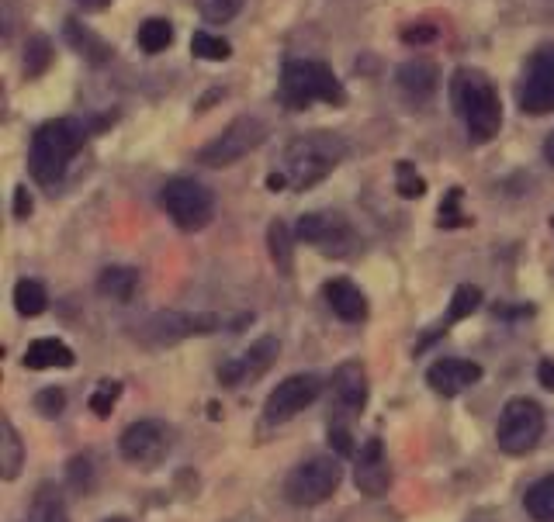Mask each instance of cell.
I'll list each match as a JSON object with an SVG mask.
<instances>
[{"mask_svg": "<svg viewBox=\"0 0 554 522\" xmlns=\"http://www.w3.org/2000/svg\"><path fill=\"white\" fill-rule=\"evenodd\" d=\"M451 101L468 128L471 142H492L503 128V101L489 73L475 66H461L451 77Z\"/></svg>", "mask_w": 554, "mask_h": 522, "instance_id": "cell-1", "label": "cell"}, {"mask_svg": "<svg viewBox=\"0 0 554 522\" xmlns=\"http://www.w3.org/2000/svg\"><path fill=\"white\" fill-rule=\"evenodd\" d=\"M347 160V142L333 132H305L288 142L281 163V177L291 191H309V187L323 184L329 173Z\"/></svg>", "mask_w": 554, "mask_h": 522, "instance_id": "cell-2", "label": "cell"}, {"mask_svg": "<svg viewBox=\"0 0 554 522\" xmlns=\"http://www.w3.org/2000/svg\"><path fill=\"white\" fill-rule=\"evenodd\" d=\"M87 125L77 118H52L39 132L32 135V149H28V170H32L35 184L56 187L63 180L66 166L73 156L84 149Z\"/></svg>", "mask_w": 554, "mask_h": 522, "instance_id": "cell-3", "label": "cell"}, {"mask_svg": "<svg viewBox=\"0 0 554 522\" xmlns=\"http://www.w3.org/2000/svg\"><path fill=\"white\" fill-rule=\"evenodd\" d=\"M277 97L291 111H305L316 101L333 104V108L347 104L343 83L336 80V73L326 63H316V59H288L281 70V90H277Z\"/></svg>", "mask_w": 554, "mask_h": 522, "instance_id": "cell-4", "label": "cell"}, {"mask_svg": "<svg viewBox=\"0 0 554 522\" xmlns=\"http://www.w3.org/2000/svg\"><path fill=\"white\" fill-rule=\"evenodd\" d=\"M544 426H548V419H544V408L534 398H509L496 426L499 450L509 453V457H523L541 443Z\"/></svg>", "mask_w": 554, "mask_h": 522, "instance_id": "cell-5", "label": "cell"}, {"mask_svg": "<svg viewBox=\"0 0 554 522\" xmlns=\"http://www.w3.org/2000/svg\"><path fill=\"white\" fill-rule=\"evenodd\" d=\"M160 204H163V211L174 218L177 229H184V232L205 229L215 215L212 191L191 177H170L167 184L160 187Z\"/></svg>", "mask_w": 554, "mask_h": 522, "instance_id": "cell-6", "label": "cell"}, {"mask_svg": "<svg viewBox=\"0 0 554 522\" xmlns=\"http://www.w3.org/2000/svg\"><path fill=\"white\" fill-rule=\"evenodd\" d=\"M340 481H343L340 460L312 457L288 474V481H284V498H288L291 505H302V509H309V505H323L326 498L336 495Z\"/></svg>", "mask_w": 554, "mask_h": 522, "instance_id": "cell-7", "label": "cell"}, {"mask_svg": "<svg viewBox=\"0 0 554 522\" xmlns=\"http://www.w3.org/2000/svg\"><path fill=\"white\" fill-rule=\"evenodd\" d=\"M264 139H267L264 121L253 115H243V118L229 121V125L222 128V135H215L208 146H201L198 153H194V160L201 166H232L243 160V156H250L253 149L264 146Z\"/></svg>", "mask_w": 554, "mask_h": 522, "instance_id": "cell-8", "label": "cell"}, {"mask_svg": "<svg viewBox=\"0 0 554 522\" xmlns=\"http://www.w3.org/2000/svg\"><path fill=\"white\" fill-rule=\"evenodd\" d=\"M219 325L222 319L212 312H160L139 325L136 339L142 346H149V350H167V346H177L191 336H208Z\"/></svg>", "mask_w": 554, "mask_h": 522, "instance_id": "cell-9", "label": "cell"}, {"mask_svg": "<svg viewBox=\"0 0 554 522\" xmlns=\"http://www.w3.org/2000/svg\"><path fill=\"white\" fill-rule=\"evenodd\" d=\"M295 236L309 246H316L323 256H350L357 249V232L340 211H309V215L298 218L295 225Z\"/></svg>", "mask_w": 554, "mask_h": 522, "instance_id": "cell-10", "label": "cell"}, {"mask_svg": "<svg viewBox=\"0 0 554 522\" xmlns=\"http://www.w3.org/2000/svg\"><path fill=\"white\" fill-rule=\"evenodd\" d=\"M170 446H174V433H170V426L160 419L132 422V426L122 433V440H118L122 457L136 467H146V471L149 467H160L163 460H167Z\"/></svg>", "mask_w": 554, "mask_h": 522, "instance_id": "cell-11", "label": "cell"}, {"mask_svg": "<svg viewBox=\"0 0 554 522\" xmlns=\"http://www.w3.org/2000/svg\"><path fill=\"white\" fill-rule=\"evenodd\" d=\"M323 395V381L316 374H291L267 395L264 402V419L277 426V422L295 419L298 412H305L316 398Z\"/></svg>", "mask_w": 554, "mask_h": 522, "instance_id": "cell-12", "label": "cell"}, {"mask_svg": "<svg viewBox=\"0 0 554 522\" xmlns=\"http://www.w3.org/2000/svg\"><path fill=\"white\" fill-rule=\"evenodd\" d=\"M520 108L527 115H551L554 111V45L530 56L520 83Z\"/></svg>", "mask_w": 554, "mask_h": 522, "instance_id": "cell-13", "label": "cell"}, {"mask_svg": "<svg viewBox=\"0 0 554 522\" xmlns=\"http://www.w3.org/2000/svg\"><path fill=\"white\" fill-rule=\"evenodd\" d=\"M277 353H281V339L277 336H260L250 350H243L239 357H232L229 363L219 367V381L226 388H239V384H250L257 377H264L274 367Z\"/></svg>", "mask_w": 554, "mask_h": 522, "instance_id": "cell-14", "label": "cell"}, {"mask_svg": "<svg viewBox=\"0 0 554 522\" xmlns=\"http://www.w3.org/2000/svg\"><path fill=\"white\" fill-rule=\"evenodd\" d=\"M354 484H357V491L368 498H381L388 488H392V467H388L385 443L381 440H368L364 443V450L357 453Z\"/></svg>", "mask_w": 554, "mask_h": 522, "instance_id": "cell-15", "label": "cell"}, {"mask_svg": "<svg viewBox=\"0 0 554 522\" xmlns=\"http://www.w3.org/2000/svg\"><path fill=\"white\" fill-rule=\"evenodd\" d=\"M478 381H482V363L475 360H437L426 370V384L444 398H458Z\"/></svg>", "mask_w": 554, "mask_h": 522, "instance_id": "cell-16", "label": "cell"}, {"mask_svg": "<svg viewBox=\"0 0 554 522\" xmlns=\"http://www.w3.org/2000/svg\"><path fill=\"white\" fill-rule=\"evenodd\" d=\"M395 80H399V90L409 104H426L440 87V70L430 59H409V63L399 66Z\"/></svg>", "mask_w": 554, "mask_h": 522, "instance_id": "cell-17", "label": "cell"}, {"mask_svg": "<svg viewBox=\"0 0 554 522\" xmlns=\"http://www.w3.org/2000/svg\"><path fill=\"white\" fill-rule=\"evenodd\" d=\"M333 395L343 412H350V415L364 412V405H368V370L357 360L340 363L333 374Z\"/></svg>", "mask_w": 554, "mask_h": 522, "instance_id": "cell-18", "label": "cell"}, {"mask_svg": "<svg viewBox=\"0 0 554 522\" xmlns=\"http://www.w3.org/2000/svg\"><path fill=\"white\" fill-rule=\"evenodd\" d=\"M323 294H326V305L333 308L336 319H343V322H364L368 319V298H364V291L354 281L336 277V281H329L323 287Z\"/></svg>", "mask_w": 554, "mask_h": 522, "instance_id": "cell-19", "label": "cell"}, {"mask_svg": "<svg viewBox=\"0 0 554 522\" xmlns=\"http://www.w3.org/2000/svg\"><path fill=\"white\" fill-rule=\"evenodd\" d=\"M77 357L63 339H35L25 350V367L28 370H52V367H73Z\"/></svg>", "mask_w": 554, "mask_h": 522, "instance_id": "cell-20", "label": "cell"}, {"mask_svg": "<svg viewBox=\"0 0 554 522\" xmlns=\"http://www.w3.org/2000/svg\"><path fill=\"white\" fill-rule=\"evenodd\" d=\"M139 287V270L136 267H104L101 277H97V294L111 301H132Z\"/></svg>", "mask_w": 554, "mask_h": 522, "instance_id": "cell-21", "label": "cell"}, {"mask_svg": "<svg viewBox=\"0 0 554 522\" xmlns=\"http://www.w3.org/2000/svg\"><path fill=\"white\" fill-rule=\"evenodd\" d=\"M25 467V443L11 419H0V478L14 481Z\"/></svg>", "mask_w": 554, "mask_h": 522, "instance_id": "cell-22", "label": "cell"}, {"mask_svg": "<svg viewBox=\"0 0 554 522\" xmlns=\"http://www.w3.org/2000/svg\"><path fill=\"white\" fill-rule=\"evenodd\" d=\"M63 32H66V42H70L73 49L80 52V56L91 59L94 66H101V63H108V59H111V45L104 42V39H97L91 28H84L77 18H66V28H63Z\"/></svg>", "mask_w": 554, "mask_h": 522, "instance_id": "cell-23", "label": "cell"}, {"mask_svg": "<svg viewBox=\"0 0 554 522\" xmlns=\"http://www.w3.org/2000/svg\"><path fill=\"white\" fill-rule=\"evenodd\" d=\"M523 509L534 522H554V474L530 484L523 495Z\"/></svg>", "mask_w": 554, "mask_h": 522, "instance_id": "cell-24", "label": "cell"}, {"mask_svg": "<svg viewBox=\"0 0 554 522\" xmlns=\"http://www.w3.org/2000/svg\"><path fill=\"white\" fill-rule=\"evenodd\" d=\"M291 236H295V232H291L288 225L281 222V218H274L271 229H267L271 260H274V267L281 270L284 277H291V270H295V246H291Z\"/></svg>", "mask_w": 554, "mask_h": 522, "instance_id": "cell-25", "label": "cell"}, {"mask_svg": "<svg viewBox=\"0 0 554 522\" xmlns=\"http://www.w3.org/2000/svg\"><path fill=\"white\" fill-rule=\"evenodd\" d=\"M136 42H139L142 52H149V56H160V52H167L170 42H174V25H170L167 18H146L139 25Z\"/></svg>", "mask_w": 554, "mask_h": 522, "instance_id": "cell-26", "label": "cell"}, {"mask_svg": "<svg viewBox=\"0 0 554 522\" xmlns=\"http://www.w3.org/2000/svg\"><path fill=\"white\" fill-rule=\"evenodd\" d=\"M478 305H482V287L461 284L458 291L451 294V308H447V319H444V325H440L437 332H447L454 322H464L471 312H478Z\"/></svg>", "mask_w": 554, "mask_h": 522, "instance_id": "cell-27", "label": "cell"}, {"mask_svg": "<svg viewBox=\"0 0 554 522\" xmlns=\"http://www.w3.org/2000/svg\"><path fill=\"white\" fill-rule=\"evenodd\" d=\"M14 308H18L25 319H35L49 308V294L39 281H18L14 284Z\"/></svg>", "mask_w": 554, "mask_h": 522, "instance_id": "cell-28", "label": "cell"}, {"mask_svg": "<svg viewBox=\"0 0 554 522\" xmlns=\"http://www.w3.org/2000/svg\"><path fill=\"white\" fill-rule=\"evenodd\" d=\"M52 63V42L46 35H32L25 42V77H42Z\"/></svg>", "mask_w": 554, "mask_h": 522, "instance_id": "cell-29", "label": "cell"}, {"mask_svg": "<svg viewBox=\"0 0 554 522\" xmlns=\"http://www.w3.org/2000/svg\"><path fill=\"white\" fill-rule=\"evenodd\" d=\"M191 52L198 59H212V63H226L232 56V45L226 39H219V35L212 32H194L191 35Z\"/></svg>", "mask_w": 554, "mask_h": 522, "instance_id": "cell-30", "label": "cell"}, {"mask_svg": "<svg viewBox=\"0 0 554 522\" xmlns=\"http://www.w3.org/2000/svg\"><path fill=\"white\" fill-rule=\"evenodd\" d=\"M395 191H399L406 201H416V198H423V194H426L423 173H419L409 160H399V163H395Z\"/></svg>", "mask_w": 554, "mask_h": 522, "instance_id": "cell-31", "label": "cell"}, {"mask_svg": "<svg viewBox=\"0 0 554 522\" xmlns=\"http://www.w3.org/2000/svg\"><path fill=\"white\" fill-rule=\"evenodd\" d=\"M32 522H70L66 516V505L56 491L42 488L39 498H35V509H32Z\"/></svg>", "mask_w": 554, "mask_h": 522, "instance_id": "cell-32", "label": "cell"}, {"mask_svg": "<svg viewBox=\"0 0 554 522\" xmlns=\"http://www.w3.org/2000/svg\"><path fill=\"white\" fill-rule=\"evenodd\" d=\"M118 395H122V384H118V381H101L87 405H91V412L97 415V419H108L111 408H115V402H118Z\"/></svg>", "mask_w": 554, "mask_h": 522, "instance_id": "cell-33", "label": "cell"}, {"mask_svg": "<svg viewBox=\"0 0 554 522\" xmlns=\"http://www.w3.org/2000/svg\"><path fill=\"white\" fill-rule=\"evenodd\" d=\"M243 4L246 0H205V4H201V14H205L208 25H226V21H232L243 11Z\"/></svg>", "mask_w": 554, "mask_h": 522, "instance_id": "cell-34", "label": "cell"}, {"mask_svg": "<svg viewBox=\"0 0 554 522\" xmlns=\"http://www.w3.org/2000/svg\"><path fill=\"white\" fill-rule=\"evenodd\" d=\"M461 204V187H451L447 201L440 204V229H454V225H468V215L458 208Z\"/></svg>", "mask_w": 554, "mask_h": 522, "instance_id": "cell-35", "label": "cell"}, {"mask_svg": "<svg viewBox=\"0 0 554 522\" xmlns=\"http://www.w3.org/2000/svg\"><path fill=\"white\" fill-rule=\"evenodd\" d=\"M35 408H39L42 415H59L66 408V395L59 388H46L35 395Z\"/></svg>", "mask_w": 554, "mask_h": 522, "instance_id": "cell-36", "label": "cell"}, {"mask_svg": "<svg viewBox=\"0 0 554 522\" xmlns=\"http://www.w3.org/2000/svg\"><path fill=\"white\" fill-rule=\"evenodd\" d=\"M437 28L433 25H423V28H402V42L406 45H426V42H433L437 39Z\"/></svg>", "mask_w": 554, "mask_h": 522, "instance_id": "cell-37", "label": "cell"}, {"mask_svg": "<svg viewBox=\"0 0 554 522\" xmlns=\"http://www.w3.org/2000/svg\"><path fill=\"white\" fill-rule=\"evenodd\" d=\"M329 446H336V453H340V457H350V453H354L350 433L343 426H329Z\"/></svg>", "mask_w": 554, "mask_h": 522, "instance_id": "cell-38", "label": "cell"}, {"mask_svg": "<svg viewBox=\"0 0 554 522\" xmlns=\"http://www.w3.org/2000/svg\"><path fill=\"white\" fill-rule=\"evenodd\" d=\"M32 208H35V201H32V194H28V187H18V191H14V218H28Z\"/></svg>", "mask_w": 554, "mask_h": 522, "instance_id": "cell-39", "label": "cell"}, {"mask_svg": "<svg viewBox=\"0 0 554 522\" xmlns=\"http://www.w3.org/2000/svg\"><path fill=\"white\" fill-rule=\"evenodd\" d=\"M537 377H541V384L548 391H554V363L551 360H544L541 367H537Z\"/></svg>", "mask_w": 554, "mask_h": 522, "instance_id": "cell-40", "label": "cell"}, {"mask_svg": "<svg viewBox=\"0 0 554 522\" xmlns=\"http://www.w3.org/2000/svg\"><path fill=\"white\" fill-rule=\"evenodd\" d=\"M80 7H84V11H104V7L111 4V0H77Z\"/></svg>", "mask_w": 554, "mask_h": 522, "instance_id": "cell-41", "label": "cell"}, {"mask_svg": "<svg viewBox=\"0 0 554 522\" xmlns=\"http://www.w3.org/2000/svg\"><path fill=\"white\" fill-rule=\"evenodd\" d=\"M544 156H548V163H554V132L544 139Z\"/></svg>", "mask_w": 554, "mask_h": 522, "instance_id": "cell-42", "label": "cell"}, {"mask_svg": "<svg viewBox=\"0 0 554 522\" xmlns=\"http://www.w3.org/2000/svg\"><path fill=\"white\" fill-rule=\"evenodd\" d=\"M104 522H129V519H122V516H115V519H104Z\"/></svg>", "mask_w": 554, "mask_h": 522, "instance_id": "cell-43", "label": "cell"}]
</instances>
